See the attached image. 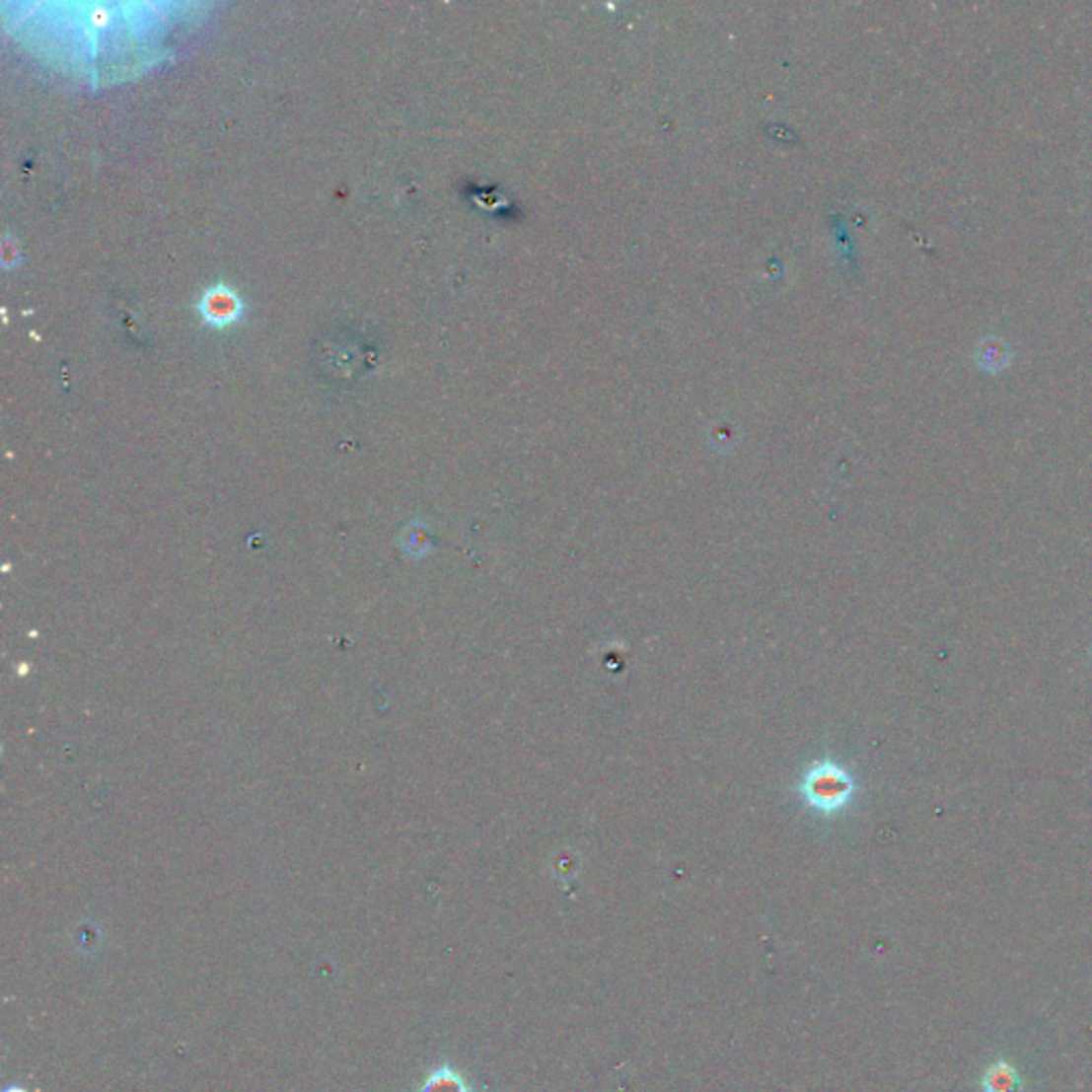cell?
Returning <instances> with one entry per match:
<instances>
[{"label":"cell","instance_id":"obj_1","mask_svg":"<svg viewBox=\"0 0 1092 1092\" xmlns=\"http://www.w3.org/2000/svg\"><path fill=\"white\" fill-rule=\"evenodd\" d=\"M851 792V783L845 772L835 766H818L807 777V796L815 807L837 809L843 805Z\"/></svg>","mask_w":1092,"mask_h":1092},{"label":"cell","instance_id":"obj_2","mask_svg":"<svg viewBox=\"0 0 1092 1092\" xmlns=\"http://www.w3.org/2000/svg\"><path fill=\"white\" fill-rule=\"evenodd\" d=\"M237 312H240V301L227 288L209 291L203 301L205 319L212 323H229L235 319Z\"/></svg>","mask_w":1092,"mask_h":1092},{"label":"cell","instance_id":"obj_3","mask_svg":"<svg viewBox=\"0 0 1092 1092\" xmlns=\"http://www.w3.org/2000/svg\"><path fill=\"white\" fill-rule=\"evenodd\" d=\"M420 1092H472V1088L466 1077L451 1064H440L427 1075Z\"/></svg>","mask_w":1092,"mask_h":1092},{"label":"cell","instance_id":"obj_4","mask_svg":"<svg viewBox=\"0 0 1092 1092\" xmlns=\"http://www.w3.org/2000/svg\"><path fill=\"white\" fill-rule=\"evenodd\" d=\"M976 361L983 372L996 374V372H1001L1003 367L1009 363V348L1003 344L1001 339H994V337L983 339L982 344L976 348Z\"/></svg>","mask_w":1092,"mask_h":1092},{"label":"cell","instance_id":"obj_5","mask_svg":"<svg viewBox=\"0 0 1092 1092\" xmlns=\"http://www.w3.org/2000/svg\"><path fill=\"white\" fill-rule=\"evenodd\" d=\"M1014 1086H1016V1075L1011 1073L1005 1064H1001L996 1071H992L990 1092H1011Z\"/></svg>","mask_w":1092,"mask_h":1092},{"label":"cell","instance_id":"obj_6","mask_svg":"<svg viewBox=\"0 0 1092 1092\" xmlns=\"http://www.w3.org/2000/svg\"><path fill=\"white\" fill-rule=\"evenodd\" d=\"M5 1092H26V1090H24V1088H18V1086H11V1088H7Z\"/></svg>","mask_w":1092,"mask_h":1092}]
</instances>
